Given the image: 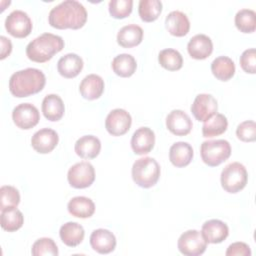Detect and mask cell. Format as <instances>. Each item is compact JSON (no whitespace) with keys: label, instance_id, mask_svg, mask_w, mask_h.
<instances>
[{"label":"cell","instance_id":"6da1fadb","mask_svg":"<svg viewBox=\"0 0 256 256\" xmlns=\"http://www.w3.org/2000/svg\"><path fill=\"white\" fill-rule=\"evenodd\" d=\"M48 21L56 29H80L87 21V11L80 2L66 0L50 10Z\"/></svg>","mask_w":256,"mask_h":256},{"label":"cell","instance_id":"7a4b0ae2","mask_svg":"<svg viewBox=\"0 0 256 256\" xmlns=\"http://www.w3.org/2000/svg\"><path fill=\"white\" fill-rule=\"evenodd\" d=\"M46 77L37 68H26L12 74L9 80V91L15 97L22 98L36 94L44 88Z\"/></svg>","mask_w":256,"mask_h":256},{"label":"cell","instance_id":"3957f363","mask_svg":"<svg viewBox=\"0 0 256 256\" xmlns=\"http://www.w3.org/2000/svg\"><path fill=\"white\" fill-rule=\"evenodd\" d=\"M63 48L64 40L62 37L52 33H43L29 42L26 47V55L31 61L44 63Z\"/></svg>","mask_w":256,"mask_h":256},{"label":"cell","instance_id":"277c9868","mask_svg":"<svg viewBox=\"0 0 256 256\" xmlns=\"http://www.w3.org/2000/svg\"><path fill=\"white\" fill-rule=\"evenodd\" d=\"M132 179L142 188L153 187L160 177V165L152 157L137 159L132 166Z\"/></svg>","mask_w":256,"mask_h":256},{"label":"cell","instance_id":"5b68a950","mask_svg":"<svg viewBox=\"0 0 256 256\" xmlns=\"http://www.w3.org/2000/svg\"><path fill=\"white\" fill-rule=\"evenodd\" d=\"M200 154L206 165L216 167L230 157L231 146L230 143L224 139L207 140L201 144Z\"/></svg>","mask_w":256,"mask_h":256},{"label":"cell","instance_id":"8992f818","mask_svg":"<svg viewBox=\"0 0 256 256\" xmlns=\"http://www.w3.org/2000/svg\"><path fill=\"white\" fill-rule=\"evenodd\" d=\"M221 186L228 193H237L247 184L248 173L245 166L239 162H232L221 172Z\"/></svg>","mask_w":256,"mask_h":256},{"label":"cell","instance_id":"52a82bcc","mask_svg":"<svg viewBox=\"0 0 256 256\" xmlns=\"http://www.w3.org/2000/svg\"><path fill=\"white\" fill-rule=\"evenodd\" d=\"M178 250L186 256H198L205 252L207 241L201 232L191 229L182 233L177 242Z\"/></svg>","mask_w":256,"mask_h":256},{"label":"cell","instance_id":"ba28073f","mask_svg":"<svg viewBox=\"0 0 256 256\" xmlns=\"http://www.w3.org/2000/svg\"><path fill=\"white\" fill-rule=\"evenodd\" d=\"M69 184L76 189H84L92 185L95 180V170L91 163L82 161L70 167L67 174Z\"/></svg>","mask_w":256,"mask_h":256},{"label":"cell","instance_id":"9c48e42d","mask_svg":"<svg viewBox=\"0 0 256 256\" xmlns=\"http://www.w3.org/2000/svg\"><path fill=\"white\" fill-rule=\"evenodd\" d=\"M32 21L28 14L22 10L12 11L5 20L7 32L15 38H25L32 31Z\"/></svg>","mask_w":256,"mask_h":256},{"label":"cell","instance_id":"30bf717a","mask_svg":"<svg viewBox=\"0 0 256 256\" xmlns=\"http://www.w3.org/2000/svg\"><path fill=\"white\" fill-rule=\"evenodd\" d=\"M12 119L18 128L28 130L38 124L40 113L33 104L21 103L13 109Z\"/></svg>","mask_w":256,"mask_h":256},{"label":"cell","instance_id":"8fae6325","mask_svg":"<svg viewBox=\"0 0 256 256\" xmlns=\"http://www.w3.org/2000/svg\"><path fill=\"white\" fill-rule=\"evenodd\" d=\"M131 124V115L121 108H116L110 111L105 120V128L112 136L124 135L129 131Z\"/></svg>","mask_w":256,"mask_h":256},{"label":"cell","instance_id":"7c38bea8","mask_svg":"<svg viewBox=\"0 0 256 256\" xmlns=\"http://www.w3.org/2000/svg\"><path fill=\"white\" fill-rule=\"evenodd\" d=\"M217 100L211 94H199L191 105V112L196 120L205 122L217 113Z\"/></svg>","mask_w":256,"mask_h":256},{"label":"cell","instance_id":"4fadbf2b","mask_svg":"<svg viewBox=\"0 0 256 256\" xmlns=\"http://www.w3.org/2000/svg\"><path fill=\"white\" fill-rule=\"evenodd\" d=\"M166 127L176 136H185L191 132L193 123L188 114L180 109H175L167 115Z\"/></svg>","mask_w":256,"mask_h":256},{"label":"cell","instance_id":"5bb4252c","mask_svg":"<svg viewBox=\"0 0 256 256\" xmlns=\"http://www.w3.org/2000/svg\"><path fill=\"white\" fill-rule=\"evenodd\" d=\"M59 136L57 132L50 128H43L34 133L31 138L33 149L40 154L50 153L58 144Z\"/></svg>","mask_w":256,"mask_h":256},{"label":"cell","instance_id":"9a60e30c","mask_svg":"<svg viewBox=\"0 0 256 256\" xmlns=\"http://www.w3.org/2000/svg\"><path fill=\"white\" fill-rule=\"evenodd\" d=\"M155 134L149 127H140L132 135L131 148L136 155L148 154L154 147Z\"/></svg>","mask_w":256,"mask_h":256},{"label":"cell","instance_id":"2e32d148","mask_svg":"<svg viewBox=\"0 0 256 256\" xmlns=\"http://www.w3.org/2000/svg\"><path fill=\"white\" fill-rule=\"evenodd\" d=\"M201 234L207 243L217 244L223 242L228 237L229 228L223 221L218 219H211L202 225Z\"/></svg>","mask_w":256,"mask_h":256},{"label":"cell","instance_id":"e0dca14e","mask_svg":"<svg viewBox=\"0 0 256 256\" xmlns=\"http://www.w3.org/2000/svg\"><path fill=\"white\" fill-rule=\"evenodd\" d=\"M90 245L99 254H109L116 247V238L107 229H96L90 235Z\"/></svg>","mask_w":256,"mask_h":256},{"label":"cell","instance_id":"ac0fdd59","mask_svg":"<svg viewBox=\"0 0 256 256\" xmlns=\"http://www.w3.org/2000/svg\"><path fill=\"white\" fill-rule=\"evenodd\" d=\"M187 51L193 59H206L213 51L212 40L205 34H197L189 40L187 44Z\"/></svg>","mask_w":256,"mask_h":256},{"label":"cell","instance_id":"d6986e66","mask_svg":"<svg viewBox=\"0 0 256 256\" xmlns=\"http://www.w3.org/2000/svg\"><path fill=\"white\" fill-rule=\"evenodd\" d=\"M165 26L171 35L183 37L190 30V21L185 13L175 10L166 16Z\"/></svg>","mask_w":256,"mask_h":256},{"label":"cell","instance_id":"ffe728a7","mask_svg":"<svg viewBox=\"0 0 256 256\" xmlns=\"http://www.w3.org/2000/svg\"><path fill=\"white\" fill-rule=\"evenodd\" d=\"M104 86V80L99 75L89 74L82 79L79 85V91L83 98L95 100L102 95Z\"/></svg>","mask_w":256,"mask_h":256},{"label":"cell","instance_id":"44dd1931","mask_svg":"<svg viewBox=\"0 0 256 256\" xmlns=\"http://www.w3.org/2000/svg\"><path fill=\"white\" fill-rule=\"evenodd\" d=\"M75 152L82 159L96 158L101 150L100 140L93 135L80 137L75 143Z\"/></svg>","mask_w":256,"mask_h":256},{"label":"cell","instance_id":"7402d4cb","mask_svg":"<svg viewBox=\"0 0 256 256\" xmlns=\"http://www.w3.org/2000/svg\"><path fill=\"white\" fill-rule=\"evenodd\" d=\"M193 155V148L187 142H176L169 149V160L175 167L178 168L189 165L192 161Z\"/></svg>","mask_w":256,"mask_h":256},{"label":"cell","instance_id":"603a6c76","mask_svg":"<svg viewBox=\"0 0 256 256\" xmlns=\"http://www.w3.org/2000/svg\"><path fill=\"white\" fill-rule=\"evenodd\" d=\"M83 69L82 58L75 53H68L61 57L57 63V70L64 78H74Z\"/></svg>","mask_w":256,"mask_h":256},{"label":"cell","instance_id":"cb8c5ba5","mask_svg":"<svg viewBox=\"0 0 256 256\" xmlns=\"http://www.w3.org/2000/svg\"><path fill=\"white\" fill-rule=\"evenodd\" d=\"M59 236L66 246L76 247L83 241L85 231L79 223L67 222L60 227Z\"/></svg>","mask_w":256,"mask_h":256},{"label":"cell","instance_id":"d4e9b609","mask_svg":"<svg viewBox=\"0 0 256 256\" xmlns=\"http://www.w3.org/2000/svg\"><path fill=\"white\" fill-rule=\"evenodd\" d=\"M143 39V29L136 24L123 26L117 34V43L123 48L139 45Z\"/></svg>","mask_w":256,"mask_h":256},{"label":"cell","instance_id":"484cf974","mask_svg":"<svg viewBox=\"0 0 256 256\" xmlns=\"http://www.w3.org/2000/svg\"><path fill=\"white\" fill-rule=\"evenodd\" d=\"M42 112L49 121L60 120L65 112V106L62 99L56 94L46 95L42 101Z\"/></svg>","mask_w":256,"mask_h":256},{"label":"cell","instance_id":"4316f807","mask_svg":"<svg viewBox=\"0 0 256 256\" xmlns=\"http://www.w3.org/2000/svg\"><path fill=\"white\" fill-rule=\"evenodd\" d=\"M68 212L78 218H89L95 212L94 202L85 196L73 197L67 204Z\"/></svg>","mask_w":256,"mask_h":256},{"label":"cell","instance_id":"83f0119b","mask_svg":"<svg viewBox=\"0 0 256 256\" xmlns=\"http://www.w3.org/2000/svg\"><path fill=\"white\" fill-rule=\"evenodd\" d=\"M112 70L113 72L123 78L132 76L137 68V63L135 58L127 53L119 54L112 60Z\"/></svg>","mask_w":256,"mask_h":256},{"label":"cell","instance_id":"f1b7e54d","mask_svg":"<svg viewBox=\"0 0 256 256\" xmlns=\"http://www.w3.org/2000/svg\"><path fill=\"white\" fill-rule=\"evenodd\" d=\"M211 71L218 80L228 81L235 74V64L231 58L219 56L212 61Z\"/></svg>","mask_w":256,"mask_h":256},{"label":"cell","instance_id":"f546056e","mask_svg":"<svg viewBox=\"0 0 256 256\" xmlns=\"http://www.w3.org/2000/svg\"><path fill=\"white\" fill-rule=\"evenodd\" d=\"M227 118L221 113H216L214 116L204 122L202 126V135L207 138L219 136L227 130Z\"/></svg>","mask_w":256,"mask_h":256},{"label":"cell","instance_id":"4dcf8cb0","mask_svg":"<svg viewBox=\"0 0 256 256\" xmlns=\"http://www.w3.org/2000/svg\"><path fill=\"white\" fill-rule=\"evenodd\" d=\"M159 64L168 71H177L182 68L183 58L179 51L175 49H163L158 54Z\"/></svg>","mask_w":256,"mask_h":256},{"label":"cell","instance_id":"1f68e13d","mask_svg":"<svg viewBox=\"0 0 256 256\" xmlns=\"http://www.w3.org/2000/svg\"><path fill=\"white\" fill-rule=\"evenodd\" d=\"M162 12V2L159 0H140L138 13L142 21L153 22Z\"/></svg>","mask_w":256,"mask_h":256},{"label":"cell","instance_id":"d6a6232c","mask_svg":"<svg viewBox=\"0 0 256 256\" xmlns=\"http://www.w3.org/2000/svg\"><path fill=\"white\" fill-rule=\"evenodd\" d=\"M24 216L17 208L9 209L1 212V227L5 231L14 232L22 227Z\"/></svg>","mask_w":256,"mask_h":256},{"label":"cell","instance_id":"836d02e7","mask_svg":"<svg viewBox=\"0 0 256 256\" xmlns=\"http://www.w3.org/2000/svg\"><path fill=\"white\" fill-rule=\"evenodd\" d=\"M234 22L240 32L252 33L256 29V13L251 9H241L236 13Z\"/></svg>","mask_w":256,"mask_h":256},{"label":"cell","instance_id":"e575fe53","mask_svg":"<svg viewBox=\"0 0 256 256\" xmlns=\"http://www.w3.org/2000/svg\"><path fill=\"white\" fill-rule=\"evenodd\" d=\"M20 202L19 191L10 185H4L0 188V210L6 211L16 208Z\"/></svg>","mask_w":256,"mask_h":256},{"label":"cell","instance_id":"d590c367","mask_svg":"<svg viewBox=\"0 0 256 256\" xmlns=\"http://www.w3.org/2000/svg\"><path fill=\"white\" fill-rule=\"evenodd\" d=\"M31 253L33 256H43V255H58V248L53 239L43 237L34 242L31 248Z\"/></svg>","mask_w":256,"mask_h":256},{"label":"cell","instance_id":"8d00e7d4","mask_svg":"<svg viewBox=\"0 0 256 256\" xmlns=\"http://www.w3.org/2000/svg\"><path fill=\"white\" fill-rule=\"evenodd\" d=\"M110 15L115 19H123L128 17L133 8L132 0H111L108 5Z\"/></svg>","mask_w":256,"mask_h":256},{"label":"cell","instance_id":"74e56055","mask_svg":"<svg viewBox=\"0 0 256 256\" xmlns=\"http://www.w3.org/2000/svg\"><path fill=\"white\" fill-rule=\"evenodd\" d=\"M237 138L243 142H254L256 140V124L252 120L240 123L236 129Z\"/></svg>","mask_w":256,"mask_h":256},{"label":"cell","instance_id":"f35d334b","mask_svg":"<svg viewBox=\"0 0 256 256\" xmlns=\"http://www.w3.org/2000/svg\"><path fill=\"white\" fill-rule=\"evenodd\" d=\"M240 66L246 73L254 74L256 72V50L254 48L247 49L241 54Z\"/></svg>","mask_w":256,"mask_h":256},{"label":"cell","instance_id":"ab89813d","mask_svg":"<svg viewBox=\"0 0 256 256\" xmlns=\"http://www.w3.org/2000/svg\"><path fill=\"white\" fill-rule=\"evenodd\" d=\"M226 256H250V247L244 242H235L229 245L225 252Z\"/></svg>","mask_w":256,"mask_h":256},{"label":"cell","instance_id":"60d3db41","mask_svg":"<svg viewBox=\"0 0 256 256\" xmlns=\"http://www.w3.org/2000/svg\"><path fill=\"white\" fill-rule=\"evenodd\" d=\"M0 44H1V54H0V59L3 60L7 56L10 55L12 51V43L10 39H8L5 36L0 37Z\"/></svg>","mask_w":256,"mask_h":256}]
</instances>
